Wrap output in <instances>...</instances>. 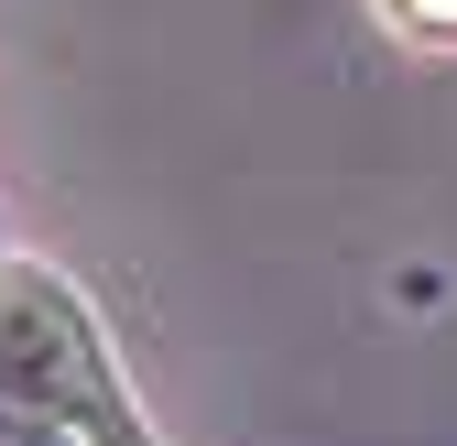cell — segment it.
Returning <instances> with one entry per match:
<instances>
[{"instance_id": "3", "label": "cell", "mask_w": 457, "mask_h": 446, "mask_svg": "<svg viewBox=\"0 0 457 446\" xmlns=\"http://www.w3.org/2000/svg\"><path fill=\"white\" fill-rule=\"evenodd\" d=\"M12 261H22V251H12V240H0V284H12Z\"/></svg>"}, {"instance_id": "1", "label": "cell", "mask_w": 457, "mask_h": 446, "mask_svg": "<svg viewBox=\"0 0 457 446\" xmlns=\"http://www.w3.org/2000/svg\"><path fill=\"white\" fill-rule=\"evenodd\" d=\"M0 446H87L77 425H54V414H22V403H0Z\"/></svg>"}, {"instance_id": "2", "label": "cell", "mask_w": 457, "mask_h": 446, "mask_svg": "<svg viewBox=\"0 0 457 446\" xmlns=\"http://www.w3.org/2000/svg\"><path fill=\"white\" fill-rule=\"evenodd\" d=\"M403 22H425V33H457V0H392Z\"/></svg>"}]
</instances>
